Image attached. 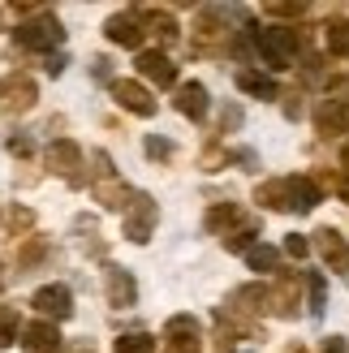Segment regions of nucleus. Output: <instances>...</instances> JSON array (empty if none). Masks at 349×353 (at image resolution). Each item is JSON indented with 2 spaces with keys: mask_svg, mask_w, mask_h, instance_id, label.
Masks as SVG:
<instances>
[{
  "mask_svg": "<svg viewBox=\"0 0 349 353\" xmlns=\"http://www.w3.org/2000/svg\"><path fill=\"white\" fill-rule=\"evenodd\" d=\"M250 39L259 48V57H263L272 69H289L293 57H298L302 48V34L293 26H268V30H250Z\"/></svg>",
  "mask_w": 349,
  "mask_h": 353,
  "instance_id": "obj_1",
  "label": "nucleus"
},
{
  "mask_svg": "<svg viewBox=\"0 0 349 353\" xmlns=\"http://www.w3.org/2000/svg\"><path fill=\"white\" fill-rule=\"evenodd\" d=\"M61 39H65V30H61V22L52 13H43L39 22H22L13 30V43L26 48V52H48V48H57Z\"/></svg>",
  "mask_w": 349,
  "mask_h": 353,
  "instance_id": "obj_2",
  "label": "nucleus"
},
{
  "mask_svg": "<svg viewBox=\"0 0 349 353\" xmlns=\"http://www.w3.org/2000/svg\"><path fill=\"white\" fill-rule=\"evenodd\" d=\"M34 103V82L26 74H9V78H0V112H26Z\"/></svg>",
  "mask_w": 349,
  "mask_h": 353,
  "instance_id": "obj_3",
  "label": "nucleus"
},
{
  "mask_svg": "<svg viewBox=\"0 0 349 353\" xmlns=\"http://www.w3.org/2000/svg\"><path fill=\"white\" fill-rule=\"evenodd\" d=\"M164 341H168V353H199L195 314H172V319L164 323Z\"/></svg>",
  "mask_w": 349,
  "mask_h": 353,
  "instance_id": "obj_4",
  "label": "nucleus"
},
{
  "mask_svg": "<svg viewBox=\"0 0 349 353\" xmlns=\"http://www.w3.org/2000/svg\"><path fill=\"white\" fill-rule=\"evenodd\" d=\"M30 306L39 314H48V319H69V314H74V297H69L65 285H43L30 297Z\"/></svg>",
  "mask_w": 349,
  "mask_h": 353,
  "instance_id": "obj_5",
  "label": "nucleus"
},
{
  "mask_svg": "<svg viewBox=\"0 0 349 353\" xmlns=\"http://www.w3.org/2000/svg\"><path fill=\"white\" fill-rule=\"evenodd\" d=\"M112 99H117L126 112H134V117H151V112H155L151 91H147L143 82H130V78H126V82H112Z\"/></svg>",
  "mask_w": 349,
  "mask_h": 353,
  "instance_id": "obj_6",
  "label": "nucleus"
},
{
  "mask_svg": "<svg viewBox=\"0 0 349 353\" xmlns=\"http://www.w3.org/2000/svg\"><path fill=\"white\" fill-rule=\"evenodd\" d=\"M315 130H319L323 138L345 134V130H349V99H341V95L323 99V103H319V112H315Z\"/></svg>",
  "mask_w": 349,
  "mask_h": 353,
  "instance_id": "obj_7",
  "label": "nucleus"
},
{
  "mask_svg": "<svg viewBox=\"0 0 349 353\" xmlns=\"http://www.w3.org/2000/svg\"><path fill=\"white\" fill-rule=\"evenodd\" d=\"M151 224H155V203L147 199V194H138L134 199V207L126 211V237L130 241H151Z\"/></svg>",
  "mask_w": 349,
  "mask_h": 353,
  "instance_id": "obj_8",
  "label": "nucleus"
},
{
  "mask_svg": "<svg viewBox=\"0 0 349 353\" xmlns=\"http://www.w3.org/2000/svg\"><path fill=\"white\" fill-rule=\"evenodd\" d=\"M315 250L323 254L328 272H349V241L337 233V228H319V233H315Z\"/></svg>",
  "mask_w": 349,
  "mask_h": 353,
  "instance_id": "obj_9",
  "label": "nucleus"
},
{
  "mask_svg": "<svg viewBox=\"0 0 349 353\" xmlns=\"http://www.w3.org/2000/svg\"><path fill=\"white\" fill-rule=\"evenodd\" d=\"M48 168L74 181L78 168H82V147H78V143H69V138H57V143L48 147Z\"/></svg>",
  "mask_w": 349,
  "mask_h": 353,
  "instance_id": "obj_10",
  "label": "nucleus"
},
{
  "mask_svg": "<svg viewBox=\"0 0 349 353\" xmlns=\"http://www.w3.org/2000/svg\"><path fill=\"white\" fill-rule=\"evenodd\" d=\"M103 30H108V39L121 43V48H138V43H143V34H147V26L138 22V9H134V13L108 17V26H103Z\"/></svg>",
  "mask_w": 349,
  "mask_h": 353,
  "instance_id": "obj_11",
  "label": "nucleus"
},
{
  "mask_svg": "<svg viewBox=\"0 0 349 353\" xmlns=\"http://www.w3.org/2000/svg\"><path fill=\"white\" fill-rule=\"evenodd\" d=\"M138 74L155 86H172L177 82V65H172L164 52H138Z\"/></svg>",
  "mask_w": 349,
  "mask_h": 353,
  "instance_id": "obj_12",
  "label": "nucleus"
},
{
  "mask_svg": "<svg viewBox=\"0 0 349 353\" xmlns=\"http://www.w3.org/2000/svg\"><path fill=\"white\" fill-rule=\"evenodd\" d=\"M22 345H26V353H57L61 349V332H57V323L39 319V323H30L22 332Z\"/></svg>",
  "mask_w": 349,
  "mask_h": 353,
  "instance_id": "obj_13",
  "label": "nucleus"
},
{
  "mask_svg": "<svg viewBox=\"0 0 349 353\" xmlns=\"http://www.w3.org/2000/svg\"><path fill=\"white\" fill-rule=\"evenodd\" d=\"M134 199H138V194H134L130 185L112 181V176H103V181H95V203H103L108 211H130V207H134Z\"/></svg>",
  "mask_w": 349,
  "mask_h": 353,
  "instance_id": "obj_14",
  "label": "nucleus"
},
{
  "mask_svg": "<svg viewBox=\"0 0 349 353\" xmlns=\"http://www.w3.org/2000/svg\"><path fill=\"white\" fill-rule=\"evenodd\" d=\"M177 112L190 117V121H203V112H207V91H203V82L177 86Z\"/></svg>",
  "mask_w": 349,
  "mask_h": 353,
  "instance_id": "obj_15",
  "label": "nucleus"
},
{
  "mask_svg": "<svg viewBox=\"0 0 349 353\" xmlns=\"http://www.w3.org/2000/svg\"><path fill=\"white\" fill-rule=\"evenodd\" d=\"M255 203H263L272 211H293V194H289V176H281V181H263L255 190Z\"/></svg>",
  "mask_w": 349,
  "mask_h": 353,
  "instance_id": "obj_16",
  "label": "nucleus"
},
{
  "mask_svg": "<svg viewBox=\"0 0 349 353\" xmlns=\"http://www.w3.org/2000/svg\"><path fill=\"white\" fill-rule=\"evenodd\" d=\"M237 86L246 95H255V99H276L281 95V86H276L268 74H255V69H237Z\"/></svg>",
  "mask_w": 349,
  "mask_h": 353,
  "instance_id": "obj_17",
  "label": "nucleus"
},
{
  "mask_svg": "<svg viewBox=\"0 0 349 353\" xmlns=\"http://www.w3.org/2000/svg\"><path fill=\"white\" fill-rule=\"evenodd\" d=\"M134 297H138L134 276L121 272V268H112V272H108V302H112V306H134Z\"/></svg>",
  "mask_w": 349,
  "mask_h": 353,
  "instance_id": "obj_18",
  "label": "nucleus"
},
{
  "mask_svg": "<svg viewBox=\"0 0 349 353\" xmlns=\"http://www.w3.org/2000/svg\"><path fill=\"white\" fill-rule=\"evenodd\" d=\"M289 194H293V211H315L319 207V185L310 176H289Z\"/></svg>",
  "mask_w": 349,
  "mask_h": 353,
  "instance_id": "obj_19",
  "label": "nucleus"
},
{
  "mask_svg": "<svg viewBox=\"0 0 349 353\" xmlns=\"http://www.w3.org/2000/svg\"><path fill=\"white\" fill-rule=\"evenodd\" d=\"M138 17L147 22V30H151L160 43H172V39H177V22H172L164 9H138Z\"/></svg>",
  "mask_w": 349,
  "mask_h": 353,
  "instance_id": "obj_20",
  "label": "nucleus"
},
{
  "mask_svg": "<svg viewBox=\"0 0 349 353\" xmlns=\"http://www.w3.org/2000/svg\"><path fill=\"white\" fill-rule=\"evenodd\" d=\"M272 310L276 314H293V310H298V280H293V276H285L281 285L272 289Z\"/></svg>",
  "mask_w": 349,
  "mask_h": 353,
  "instance_id": "obj_21",
  "label": "nucleus"
},
{
  "mask_svg": "<svg viewBox=\"0 0 349 353\" xmlns=\"http://www.w3.org/2000/svg\"><path fill=\"white\" fill-rule=\"evenodd\" d=\"M259 237V224L255 220H241L237 228H229V233H224V250H246L250 254V241Z\"/></svg>",
  "mask_w": 349,
  "mask_h": 353,
  "instance_id": "obj_22",
  "label": "nucleus"
},
{
  "mask_svg": "<svg viewBox=\"0 0 349 353\" xmlns=\"http://www.w3.org/2000/svg\"><path fill=\"white\" fill-rule=\"evenodd\" d=\"M323 39H328V52H332V57H349V22H328Z\"/></svg>",
  "mask_w": 349,
  "mask_h": 353,
  "instance_id": "obj_23",
  "label": "nucleus"
},
{
  "mask_svg": "<svg viewBox=\"0 0 349 353\" xmlns=\"http://www.w3.org/2000/svg\"><path fill=\"white\" fill-rule=\"evenodd\" d=\"M306 293H310V314H323V306H328V280L319 276V272H306Z\"/></svg>",
  "mask_w": 349,
  "mask_h": 353,
  "instance_id": "obj_24",
  "label": "nucleus"
},
{
  "mask_svg": "<svg viewBox=\"0 0 349 353\" xmlns=\"http://www.w3.org/2000/svg\"><path fill=\"white\" fill-rule=\"evenodd\" d=\"M246 263H250L255 272H276V268H281V254H276L272 245H263V241H259V245H250V254H246Z\"/></svg>",
  "mask_w": 349,
  "mask_h": 353,
  "instance_id": "obj_25",
  "label": "nucleus"
},
{
  "mask_svg": "<svg viewBox=\"0 0 349 353\" xmlns=\"http://www.w3.org/2000/svg\"><path fill=\"white\" fill-rule=\"evenodd\" d=\"M117 353H155V336H147V332H126V336H117Z\"/></svg>",
  "mask_w": 349,
  "mask_h": 353,
  "instance_id": "obj_26",
  "label": "nucleus"
},
{
  "mask_svg": "<svg viewBox=\"0 0 349 353\" xmlns=\"http://www.w3.org/2000/svg\"><path fill=\"white\" fill-rule=\"evenodd\" d=\"M17 341V310L0 306V345H13Z\"/></svg>",
  "mask_w": 349,
  "mask_h": 353,
  "instance_id": "obj_27",
  "label": "nucleus"
},
{
  "mask_svg": "<svg viewBox=\"0 0 349 353\" xmlns=\"http://www.w3.org/2000/svg\"><path fill=\"white\" fill-rule=\"evenodd\" d=\"M241 220V211L233 203H224V207H212V216H207V228H224V224H233Z\"/></svg>",
  "mask_w": 349,
  "mask_h": 353,
  "instance_id": "obj_28",
  "label": "nucleus"
},
{
  "mask_svg": "<svg viewBox=\"0 0 349 353\" xmlns=\"http://www.w3.org/2000/svg\"><path fill=\"white\" fill-rule=\"evenodd\" d=\"M5 224L13 228V233H26V228L34 224V216H30L26 207H9V211H5Z\"/></svg>",
  "mask_w": 349,
  "mask_h": 353,
  "instance_id": "obj_29",
  "label": "nucleus"
},
{
  "mask_svg": "<svg viewBox=\"0 0 349 353\" xmlns=\"http://www.w3.org/2000/svg\"><path fill=\"white\" fill-rule=\"evenodd\" d=\"M285 254H289V259H306V254H310V241L298 237V233H289V237H285Z\"/></svg>",
  "mask_w": 349,
  "mask_h": 353,
  "instance_id": "obj_30",
  "label": "nucleus"
},
{
  "mask_svg": "<svg viewBox=\"0 0 349 353\" xmlns=\"http://www.w3.org/2000/svg\"><path fill=\"white\" fill-rule=\"evenodd\" d=\"M147 155H151V160H168L172 143H168V138H147Z\"/></svg>",
  "mask_w": 349,
  "mask_h": 353,
  "instance_id": "obj_31",
  "label": "nucleus"
},
{
  "mask_svg": "<svg viewBox=\"0 0 349 353\" xmlns=\"http://www.w3.org/2000/svg\"><path fill=\"white\" fill-rule=\"evenodd\" d=\"M237 125H241V108H237V103H229V108L220 112V130H237Z\"/></svg>",
  "mask_w": 349,
  "mask_h": 353,
  "instance_id": "obj_32",
  "label": "nucleus"
},
{
  "mask_svg": "<svg viewBox=\"0 0 349 353\" xmlns=\"http://www.w3.org/2000/svg\"><path fill=\"white\" fill-rule=\"evenodd\" d=\"M272 17H306V5H268Z\"/></svg>",
  "mask_w": 349,
  "mask_h": 353,
  "instance_id": "obj_33",
  "label": "nucleus"
},
{
  "mask_svg": "<svg viewBox=\"0 0 349 353\" xmlns=\"http://www.w3.org/2000/svg\"><path fill=\"white\" fill-rule=\"evenodd\" d=\"M39 254H43V241H26V245H22V254H17V263H34Z\"/></svg>",
  "mask_w": 349,
  "mask_h": 353,
  "instance_id": "obj_34",
  "label": "nucleus"
},
{
  "mask_svg": "<svg viewBox=\"0 0 349 353\" xmlns=\"http://www.w3.org/2000/svg\"><path fill=\"white\" fill-rule=\"evenodd\" d=\"M9 151H13V155H30V143H26V138H17V134H13V138H9Z\"/></svg>",
  "mask_w": 349,
  "mask_h": 353,
  "instance_id": "obj_35",
  "label": "nucleus"
},
{
  "mask_svg": "<svg viewBox=\"0 0 349 353\" xmlns=\"http://www.w3.org/2000/svg\"><path fill=\"white\" fill-rule=\"evenodd\" d=\"M328 185H332V190L341 194V199L349 203V172H345V176H337V181H328Z\"/></svg>",
  "mask_w": 349,
  "mask_h": 353,
  "instance_id": "obj_36",
  "label": "nucleus"
},
{
  "mask_svg": "<svg viewBox=\"0 0 349 353\" xmlns=\"http://www.w3.org/2000/svg\"><path fill=\"white\" fill-rule=\"evenodd\" d=\"M341 160H345V168H349V147H345V151H341Z\"/></svg>",
  "mask_w": 349,
  "mask_h": 353,
  "instance_id": "obj_37",
  "label": "nucleus"
},
{
  "mask_svg": "<svg viewBox=\"0 0 349 353\" xmlns=\"http://www.w3.org/2000/svg\"><path fill=\"white\" fill-rule=\"evenodd\" d=\"M0 289H5V268H0Z\"/></svg>",
  "mask_w": 349,
  "mask_h": 353,
  "instance_id": "obj_38",
  "label": "nucleus"
},
{
  "mask_svg": "<svg viewBox=\"0 0 349 353\" xmlns=\"http://www.w3.org/2000/svg\"><path fill=\"white\" fill-rule=\"evenodd\" d=\"M293 353H302V349H293Z\"/></svg>",
  "mask_w": 349,
  "mask_h": 353,
  "instance_id": "obj_39",
  "label": "nucleus"
}]
</instances>
